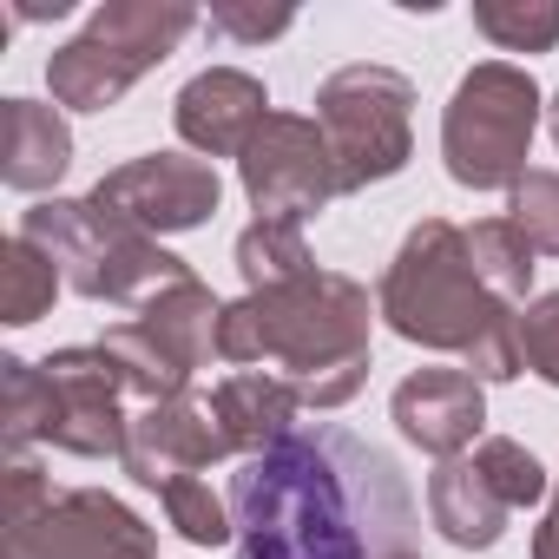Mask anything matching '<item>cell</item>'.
<instances>
[{"mask_svg": "<svg viewBox=\"0 0 559 559\" xmlns=\"http://www.w3.org/2000/svg\"><path fill=\"white\" fill-rule=\"evenodd\" d=\"M158 507H165V520H171V533L185 539V546H230L237 539V526H230V500H217L211 493V480H198V474H185V480H171L165 493H158Z\"/></svg>", "mask_w": 559, "mask_h": 559, "instance_id": "cell-26", "label": "cell"}, {"mask_svg": "<svg viewBox=\"0 0 559 559\" xmlns=\"http://www.w3.org/2000/svg\"><path fill=\"white\" fill-rule=\"evenodd\" d=\"M99 349L112 356V369H119V382H126V395H139V402H171V395H191V382L139 336V323H119V330H106L99 336Z\"/></svg>", "mask_w": 559, "mask_h": 559, "instance_id": "cell-24", "label": "cell"}, {"mask_svg": "<svg viewBox=\"0 0 559 559\" xmlns=\"http://www.w3.org/2000/svg\"><path fill=\"white\" fill-rule=\"evenodd\" d=\"M382 323L435 356H461L467 376L480 382H513L526 369L520 356V310H507L467 263V237L448 217H421L395 263L382 270V290H376Z\"/></svg>", "mask_w": 559, "mask_h": 559, "instance_id": "cell-3", "label": "cell"}, {"mask_svg": "<svg viewBox=\"0 0 559 559\" xmlns=\"http://www.w3.org/2000/svg\"><path fill=\"white\" fill-rule=\"evenodd\" d=\"M317 257H310V237L304 224H276V217H257L237 230V276L243 290H284L297 276H310Z\"/></svg>", "mask_w": 559, "mask_h": 559, "instance_id": "cell-20", "label": "cell"}, {"mask_svg": "<svg viewBox=\"0 0 559 559\" xmlns=\"http://www.w3.org/2000/svg\"><path fill=\"white\" fill-rule=\"evenodd\" d=\"M224 454H230V448H224V435H217V421H211V402L171 395V402H145V408L132 415V435H126L119 467H126L139 487L165 493L171 480L204 474V467L224 461Z\"/></svg>", "mask_w": 559, "mask_h": 559, "instance_id": "cell-13", "label": "cell"}, {"mask_svg": "<svg viewBox=\"0 0 559 559\" xmlns=\"http://www.w3.org/2000/svg\"><path fill=\"white\" fill-rule=\"evenodd\" d=\"M230 526L237 559H389L408 552L415 500L376 441L323 421L230 474Z\"/></svg>", "mask_w": 559, "mask_h": 559, "instance_id": "cell-1", "label": "cell"}, {"mask_svg": "<svg viewBox=\"0 0 559 559\" xmlns=\"http://www.w3.org/2000/svg\"><path fill=\"white\" fill-rule=\"evenodd\" d=\"M47 389H53V421H47V441L60 454H80V461H119L126 454V435H132V415H126V382L112 369V356L99 343H80V349H53L47 362Z\"/></svg>", "mask_w": 559, "mask_h": 559, "instance_id": "cell-10", "label": "cell"}, {"mask_svg": "<svg viewBox=\"0 0 559 559\" xmlns=\"http://www.w3.org/2000/svg\"><path fill=\"white\" fill-rule=\"evenodd\" d=\"M546 132H552V145H559V93H552V106H546Z\"/></svg>", "mask_w": 559, "mask_h": 559, "instance_id": "cell-33", "label": "cell"}, {"mask_svg": "<svg viewBox=\"0 0 559 559\" xmlns=\"http://www.w3.org/2000/svg\"><path fill=\"white\" fill-rule=\"evenodd\" d=\"M0 389H8V408H0V441H8V461H21L27 441H47L53 389H47V369L27 362V356H0Z\"/></svg>", "mask_w": 559, "mask_h": 559, "instance_id": "cell-22", "label": "cell"}, {"mask_svg": "<svg viewBox=\"0 0 559 559\" xmlns=\"http://www.w3.org/2000/svg\"><path fill=\"white\" fill-rule=\"evenodd\" d=\"M480 474H487V487L520 513V507H539L546 493H552V480H546V467H539V454L526 448V441H513V435H487L474 454H467Z\"/></svg>", "mask_w": 559, "mask_h": 559, "instance_id": "cell-25", "label": "cell"}, {"mask_svg": "<svg viewBox=\"0 0 559 559\" xmlns=\"http://www.w3.org/2000/svg\"><path fill=\"white\" fill-rule=\"evenodd\" d=\"M237 178H243L250 211L276 217V224H304L330 198H343L336 152H330V139H323V126L310 112H270L257 126V139L243 145Z\"/></svg>", "mask_w": 559, "mask_h": 559, "instance_id": "cell-8", "label": "cell"}, {"mask_svg": "<svg viewBox=\"0 0 559 559\" xmlns=\"http://www.w3.org/2000/svg\"><path fill=\"white\" fill-rule=\"evenodd\" d=\"M53 500H60V493H53V480H47L34 461H8V526H27V520H40Z\"/></svg>", "mask_w": 559, "mask_h": 559, "instance_id": "cell-30", "label": "cell"}, {"mask_svg": "<svg viewBox=\"0 0 559 559\" xmlns=\"http://www.w3.org/2000/svg\"><path fill=\"white\" fill-rule=\"evenodd\" d=\"M73 165V126L60 106L0 99V185L8 191H53Z\"/></svg>", "mask_w": 559, "mask_h": 559, "instance_id": "cell-16", "label": "cell"}, {"mask_svg": "<svg viewBox=\"0 0 559 559\" xmlns=\"http://www.w3.org/2000/svg\"><path fill=\"white\" fill-rule=\"evenodd\" d=\"M290 27H297L290 8H237V0H217V8H211V34H230L243 47H263V40L290 34Z\"/></svg>", "mask_w": 559, "mask_h": 559, "instance_id": "cell-29", "label": "cell"}, {"mask_svg": "<svg viewBox=\"0 0 559 559\" xmlns=\"http://www.w3.org/2000/svg\"><path fill=\"white\" fill-rule=\"evenodd\" d=\"M376 304L356 276L310 270L284 290H243L224 304L217 323V362L237 369H276L304 408H349L369 382V336Z\"/></svg>", "mask_w": 559, "mask_h": 559, "instance_id": "cell-2", "label": "cell"}, {"mask_svg": "<svg viewBox=\"0 0 559 559\" xmlns=\"http://www.w3.org/2000/svg\"><path fill=\"white\" fill-rule=\"evenodd\" d=\"M217 323H224V304L211 297V284H198V276L158 290V297L139 310V336H145L185 382L217 356Z\"/></svg>", "mask_w": 559, "mask_h": 559, "instance_id": "cell-17", "label": "cell"}, {"mask_svg": "<svg viewBox=\"0 0 559 559\" xmlns=\"http://www.w3.org/2000/svg\"><path fill=\"white\" fill-rule=\"evenodd\" d=\"M297 408H304V395L276 369H230L211 389V421H217L224 448L243 454V461L263 454V448H276L284 435H297Z\"/></svg>", "mask_w": 559, "mask_h": 559, "instance_id": "cell-15", "label": "cell"}, {"mask_svg": "<svg viewBox=\"0 0 559 559\" xmlns=\"http://www.w3.org/2000/svg\"><path fill=\"white\" fill-rule=\"evenodd\" d=\"M270 86L243 67H204L198 80L178 86L171 99V126L191 152L204 158H243V145L257 139V126L270 119Z\"/></svg>", "mask_w": 559, "mask_h": 559, "instance_id": "cell-14", "label": "cell"}, {"mask_svg": "<svg viewBox=\"0 0 559 559\" xmlns=\"http://www.w3.org/2000/svg\"><path fill=\"white\" fill-rule=\"evenodd\" d=\"M93 198L112 204L119 217H132L139 230L171 237V230H198V224L217 217V204H224V178H217L204 158H185V152H145V158L112 165V171L93 185Z\"/></svg>", "mask_w": 559, "mask_h": 559, "instance_id": "cell-11", "label": "cell"}, {"mask_svg": "<svg viewBox=\"0 0 559 559\" xmlns=\"http://www.w3.org/2000/svg\"><path fill=\"white\" fill-rule=\"evenodd\" d=\"M198 27L191 0H106V8L47 53V86L60 112H112L152 67L178 53Z\"/></svg>", "mask_w": 559, "mask_h": 559, "instance_id": "cell-5", "label": "cell"}, {"mask_svg": "<svg viewBox=\"0 0 559 559\" xmlns=\"http://www.w3.org/2000/svg\"><path fill=\"white\" fill-rule=\"evenodd\" d=\"M389 421L402 428V441H415L435 461H461L467 448H480L487 435V382L467 369H415L408 382H395L389 395Z\"/></svg>", "mask_w": 559, "mask_h": 559, "instance_id": "cell-12", "label": "cell"}, {"mask_svg": "<svg viewBox=\"0 0 559 559\" xmlns=\"http://www.w3.org/2000/svg\"><path fill=\"white\" fill-rule=\"evenodd\" d=\"M474 27L500 53H552L559 47V0H474Z\"/></svg>", "mask_w": 559, "mask_h": 559, "instance_id": "cell-23", "label": "cell"}, {"mask_svg": "<svg viewBox=\"0 0 559 559\" xmlns=\"http://www.w3.org/2000/svg\"><path fill=\"white\" fill-rule=\"evenodd\" d=\"M8 559H158V526L106 487H67L40 520L8 526Z\"/></svg>", "mask_w": 559, "mask_h": 559, "instance_id": "cell-9", "label": "cell"}, {"mask_svg": "<svg viewBox=\"0 0 559 559\" xmlns=\"http://www.w3.org/2000/svg\"><path fill=\"white\" fill-rule=\"evenodd\" d=\"M389 559H421V552H389Z\"/></svg>", "mask_w": 559, "mask_h": 559, "instance_id": "cell-34", "label": "cell"}, {"mask_svg": "<svg viewBox=\"0 0 559 559\" xmlns=\"http://www.w3.org/2000/svg\"><path fill=\"white\" fill-rule=\"evenodd\" d=\"M533 559H559V474H552V493H546V520L533 526Z\"/></svg>", "mask_w": 559, "mask_h": 559, "instance_id": "cell-31", "label": "cell"}, {"mask_svg": "<svg viewBox=\"0 0 559 559\" xmlns=\"http://www.w3.org/2000/svg\"><path fill=\"white\" fill-rule=\"evenodd\" d=\"M0 284H8V323L14 330H27V323H40L47 310H53V297H60V263L34 243V237H8L0 243Z\"/></svg>", "mask_w": 559, "mask_h": 559, "instance_id": "cell-21", "label": "cell"}, {"mask_svg": "<svg viewBox=\"0 0 559 559\" xmlns=\"http://www.w3.org/2000/svg\"><path fill=\"white\" fill-rule=\"evenodd\" d=\"M520 356L546 389H559V290H546L520 310Z\"/></svg>", "mask_w": 559, "mask_h": 559, "instance_id": "cell-28", "label": "cell"}, {"mask_svg": "<svg viewBox=\"0 0 559 559\" xmlns=\"http://www.w3.org/2000/svg\"><path fill=\"white\" fill-rule=\"evenodd\" d=\"M317 126L336 152L343 198L395 178L415 158V80L376 60L336 67L317 86Z\"/></svg>", "mask_w": 559, "mask_h": 559, "instance_id": "cell-7", "label": "cell"}, {"mask_svg": "<svg viewBox=\"0 0 559 559\" xmlns=\"http://www.w3.org/2000/svg\"><path fill=\"white\" fill-rule=\"evenodd\" d=\"M21 237H34L60 263L67 290H80L86 304H132V310H145L158 290L198 276L185 257H171L152 230L119 217L93 191L86 198H40L34 211H21Z\"/></svg>", "mask_w": 559, "mask_h": 559, "instance_id": "cell-4", "label": "cell"}, {"mask_svg": "<svg viewBox=\"0 0 559 559\" xmlns=\"http://www.w3.org/2000/svg\"><path fill=\"white\" fill-rule=\"evenodd\" d=\"M507 500L487 487V474L461 454V461H441L435 474H428V520H435V533L448 539V546H467V552H487V546H500V533H507Z\"/></svg>", "mask_w": 559, "mask_h": 559, "instance_id": "cell-18", "label": "cell"}, {"mask_svg": "<svg viewBox=\"0 0 559 559\" xmlns=\"http://www.w3.org/2000/svg\"><path fill=\"white\" fill-rule=\"evenodd\" d=\"M461 237H467V263H474V276L507 304V310H526L533 304V243H526V230L513 224V217H480V224H461Z\"/></svg>", "mask_w": 559, "mask_h": 559, "instance_id": "cell-19", "label": "cell"}, {"mask_svg": "<svg viewBox=\"0 0 559 559\" xmlns=\"http://www.w3.org/2000/svg\"><path fill=\"white\" fill-rule=\"evenodd\" d=\"M539 86L513 60H480L461 73L448 112H441V158L461 191H513L533 165V132H539Z\"/></svg>", "mask_w": 559, "mask_h": 559, "instance_id": "cell-6", "label": "cell"}, {"mask_svg": "<svg viewBox=\"0 0 559 559\" xmlns=\"http://www.w3.org/2000/svg\"><path fill=\"white\" fill-rule=\"evenodd\" d=\"M73 8V0H21V8H14V21H60Z\"/></svg>", "mask_w": 559, "mask_h": 559, "instance_id": "cell-32", "label": "cell"}, {"mask_svg": "<svg viewBox=\"0 0 559 559\" xmlns=\"http://www.w3.org/2000/svg\"><path fill=\"white\" fill-rule=\"evenodd\" d=\"M507 217L526 230V243L539 257H559V171L533 165L513 191H507Z\"/></svg>", "mask_w": 559, "mask_h": 559, "instance_id": "cell-27", "label": "cell"}]
</instances>
